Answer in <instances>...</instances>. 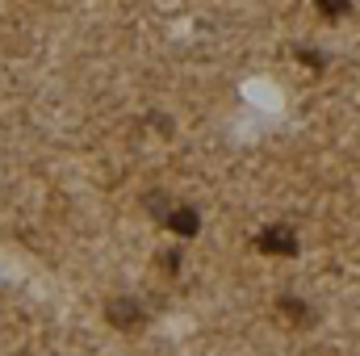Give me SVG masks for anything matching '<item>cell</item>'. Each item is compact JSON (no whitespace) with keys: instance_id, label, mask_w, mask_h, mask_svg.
<instances>
[{"instance_id":"1","label":"cell","mask_w":360,"mask_h":356,"mask_svg":"<svg viewBox=\"0 0 360 356\" xmlns=\"http://www.w3.org/2000/svg\"><path fill=\"white\" fill-rule=\"evenodd\" d=\"M256 248L264 256H297V235L289 227H269V231L256 235Z\"/></svg>"},{"instance_id":"2","label":"cell","mask_w":360,"mask_h":356,"mask_svg":"<svg viewBox=\"0 0 360 356\" xmlns=\"http://www.w3.org/2000/svg\"><path fill=\"white\" fill-rule=\"evenodd\" d=\"M105 314H109V323H113V327H122V331H130V327H139V323H143V310H139V302H130V298H113Z\"/></svg>"},{"instance_id":"3","label":"cell","mask_w":360,"mask_h":356,"mask_svg":"<svg viewBox=\"0 0 360 356\" xmlns=\"http://www.w3.org/2000/svg\"><path fill=\"white\" fill-rule=\"evenodd\" d=\"M164 222H168V227H172L176 235H197V227H201L197 210H188V205H184V210H172V214H168Z\"/></svg>"},{"instance_id":"4","label":"cell","mask_w":360,"mask_h":356,"mask_svg":"<svg viewBox=\"0 0 360 356\" xmlns=\"http://www.w3.org/2000/svg\"><path fill=\"white\" fill-rule=\"evenodd\" d=\"M276 310H281V314H289L293 323H306V319H310V306H306V302H297V298H281V302H276Z\"/></svg>"},{"instance_id":"5","label":"cell","mask_w":360,"mask_h":356,"mask_svg":"<svg viewBox=\"0 0 360 356\" xmlns=\"http://www.w3.org/2000/svg\"><path fill=\"white\" fill-rule=\"evenodd\" d=\"M319 13H323V17H348L352 4H348V0H319Z\"/></svg>"}]
</instances>
